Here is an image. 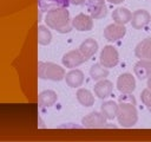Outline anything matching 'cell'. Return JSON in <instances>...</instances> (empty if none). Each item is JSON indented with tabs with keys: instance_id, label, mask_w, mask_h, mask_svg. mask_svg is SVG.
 I'll list each match as a JSON object with an SVG mask.
<instances>
[{
	"instance_id": "obj_21",
	"label": "cell",
	"mask_w": 151,
	"mask_h": 142,
	"mask_svg": "<svg viewBox=\"0 0 151 142\" xmlns=\"http://www.w3.org/2000/svg\"><path fill=\"white\" fill-rule=\"evenodd\" d=\"M90 76L93 80H100L109 76V71L101 64H93L90 69Z\"/></svg>"
},
{
	"instance_id": "obj_9",
	"label": "cell",
	"mask_w": 151,
	"mask_h": 142,
	"mask_svg": "<svg viewBox=\"0 0 151 142\" xmlns=\"http://www.w3.org/2000/svg\"><path fill=\"white\" fill-rule=\"evenodd\" d=\"M151 20V15L145 9H137L132 13V19H131V25L136 30H142L144 28Z\"/></svg>"
},
{
	"instance_id": "obj_3",
	"label": "cell",
	"mask_w": 151,
	"mask_h": 142,
	"mask_svg": "<svg viewBox=\"0 0 151 142\" xmlns=\"http://www.w3.org/2000/svg\"><path fill=\"white\" fill-rule=\"evenodd\" d=\"M38 76L41 79H50L54 82H59L65 77V70L50 62H39L38 63Z\"/></svg>"
},
{
	"instance_id": "obj_23",
	"label": "cell",
	"mask_w": 151,
	"mask_h": 142,
	"mask_svg": "<svg viewBox=\"0 0 151 142\" xmlns=\"http://www.w3.org/2000/svg\"><path fill=\"white\" fill-rule=\"evenodd\" d=\"M88 12H90V15L93 19H100V18H104L106 15L107 8H106V5H101V6H98V7H94V8L90 9Z\"/></svg>"
},
{
	"instance_id": "obj_15",
	"label": "cell",
	"mask_w": 151,
	"mask_h": 142,
	"mask_svg": "<svg viewBox=\"0 0 151 142\" xmlns=\"http://www.w3.org/2000/svg\"><path fill=\"white\" fill-rule=\"evenodd\" d=\"M39 8L41 12H48L54 8H60V7H68L71 4L70 0H38Z\"/></svg>"
},
{
	"instance_id": "obj_5",
	"label": "cell",
	"mask_w": 151,
	"mask_h": 142,
	"mask_svg": "<svg viewBox=\"0 0 151 142\" xmlns=\"http://www.w3.org/2000/svg\"><path fill=\"white\" fill-rule=\"evenodd\" d=\"M87 59L88 58L78 49V50H72V51L65 53L64 57H63V59H61V62L65 65V67L73 69V67L79 66L80 64H83Z\"/></svg>"
},
{
	"instance_id": "obj_4",
	"label": "cell",
	"mask_w": 151,
	"mask_h": 142,
	"mask_svg": "<svg viewBox=\"0 0 151 142\" xmlns=\"http://www.w3.org/2000/svg\"><path fill=\"white\" fill-rule=\"evenodd\" d=\"M118 62H119L118 51L111 45L104 46L100 53V64L104 65L106 69H110V67H114L118 64Z\"/></svg>"
},
{
	"instance_id": "obj_27",
	"label": "cell",
	"mask_w": 151,
	"mask_h": 142,
	"mask_svg": "<svg viewBox=\"0 0 151 142\" xmlns=\"http://www.w3.org/2000/svg\"><path fill=\"white\" fill-rule=\"evenodd\" d=\"M109 2H111V4H113V5H118V4H120V2H123L124 0H107Z\"/></svg>"
},
{
	"instance_id": "obj_14",
	"label": "cell",
	"mask_w": 151,
	"mask_h": 142,
	"mask_svg": "<svg viewBox=\"0 0 151 142\" xmlns=\"http://www.w3.org/2000/svg\"><path fill=\"white\" fill-rule=\"evenodd\" d=\"M65 80L70 88H78L84 82V72L81 70H78V69L71 70L68 73H66Z\"/></svg>"
},
{
	"instance_id": "obj_11",
	"label": "cell",
	"mask_w": 151,
	"mask_h": 142,
	"mask_svg": "<svg viewBox=\"0 0 151 142\" xmlns=\"http://www.w3.org/2000/svg\"><path fill=\"white\" fill-rule=\"evenodd\" d=\"M133 71L140 80L149 78L151 76V59H140L134 64Z\"/></svg>"
},
{
	"instance_id": "obj_10",
	"label": "cell",
	"mask_w": 151,
	"mask_h": 142,
	"mask_svg": "<svg viewBox=\"0 0 151 142\" xmlns=\"http://www.w3.org/2000/svg\"><path fill=\"white\" fill-rule=\"evenodd\" d=\"M92 19L93 18L91 15H87V14H84V13H79L72 20V26L77 31H80V32L90 31L93 27V20Z\"/></svg>"
},
{
	"instance_id": "obj_19",
	"label": "cell",
	"mask_w": 151,
	"mask_h": 142,
	"mask_svg": "<svg viewBox=\"0 0 151 142\" xmlns=\"http://www.w3.org/2000/svg\"><path fill=\"white\" fill-rule=\"evenodd\" d=\"M119 105L113 101H107L101 104V112L107 120H113L118 115Z\"/></svg>"
},
{
	"instance_id": "obj_1",
	"label": "cell",
	"mask_w": 151,
	"mask_h": 142,
	"mask_svg": "<svg viewBox=\"0 0 151 142\" xmlns=\"http://www.w3.org/2000/svg\"><path fill=\"white\" fill-rule=\"evenodd\" d=\"M119 109H118V123L122 127L130 128L134 125L138 121V112L136 108L134 97L131 93H123L119 97Z\"/></svg>"
},
{
	"instance_id": "obj_18",
	"label": "cell",
	"mask_w": 151,
	"mask_h": 142,
	"mask_svg": "<svg viewBox=\"0 0 151 142\" xmlns=\"http://www.w3.org/2000/svg\"><path fill=\"white\" fill-rule=\"evenodd\" d=\"M79 50H80L87 58H90V57H92V56L98 51V43H97L94 39H92V38H87V39H85V40L80 44Z\"/></svg>"
},
{
	"instance_id": "obj_25",
	"label": "cell",
	"mask_w": 151,
	"mask_h": 142,
	"mask_svg": "<svg viewBox=\"0 0 151 142\" xmlns=\"http://www.w3.org/2000/svg\"><path fill=\"white\" fill-rule=\"evenodd\" d=\"M101 5H105V0H85V6L87 7L88 11Z\"/></svg>"
},
{
	"instance_id": "obj_12",
	"label": "cell",
	"mask_w": 151,
	"mask_h": 142,
	"mask_svg": "<svg viewBox=\"0 0 151 142\" xmlns=\"http://www.w3.org/2000/svg\"><path fill=\"white\" fill-rule=\"evenodd\" d=\"M113 90V84L112 82H110L109 79H100L96 85H94V93L98 98L100 99H104L106 98L107 96L111 95Z\"/></svg>"
},
{
	"instance_id": "obj_22",
	"label": "cell",
	"mask_w": 151,
	"mask_h": 142,
	"mask_svg": "<svg viewBox=\"0 0 151 142\" xmlns=\"http://www.w3.org/2000/svg\"><path fill=\"white\" fill-rule=\"evenodd\" d=\"M52 39V33L46 26L40 25L38 27V41L40 45H48Z\"/></svg>"
},
{
	"instance_id": "obj_20",
	"label": "cell",
	"mask_w": 151,
	"mask_h": 142,
	"mask_svg": "<svg viewBox=\"0 0 151 142\" xmlns=\"http://www.w3.org/2000/svg\"><path fill=\"white\" fill-rule=\"evenodd\" d=\"M77 99L84 106H92L94 104V97L87 89H79L77 91Z\"/></svg>"
},
{
	"instance_id": "obj_2",
	"label": "cell",
	"mask_w": 151,
	"mask_h": 142,
	"mask_svg": "<svg viewBox=\"0 0 151 142\" xmlns=\"http://www.w3.org/2000/svg\"><path fill=\"white\" fill-rule=\"evenodd\" d=\"M46 25L59 33H68L72 30V24L70 21V13L67 7H60L51 9L45 17Z\"/></svg>"
},
{
	"instance_id": "obj_16",
	"label": "cell",
	"mask_w": 151,
	"mask_h": 142,
	"mask_svg": "<svg viewBox=\"0 0 151 142\" xmlns=\"http://www.w3.org/2000/svg\"><path fill=\"white\" fill-rule=\"evenodd\" d=\"M112 19L117 24L125 25V24H127V22L131 21L132 14H131V12L127 8H125V7H118V8H116L112 12Z\"/></svg>"
},
{
	"instance_id": "obj_8",
	"label": "cell",
	"mask_w": 151,
	"mask_h": 142,
	"mask_svg": "<svg viewBox=\"0 0 151 142\" xmlns=\"http://www.w3.org/2000/svg\"><path fill=\"white\" fill-rule=\"evenodd\" d=\"M106 120L107 118L103 115V112L99 114V112L94 111V112H91V114L86 115L85 117H83L81 123L86 128H101L105 125Z\"/></svg>"
},
{
	"instance_id": "obj_24",
	"label": "cell",
	"mask_w": 151,
	"mask_h": 142,
	"mask_svg": "<svg viewBox=\"0 0 151 142\" xmlns=\"http://www.w3.org/2000/svg\"><path fill=\"white\" fill-rule=\"evenodd\" d=\"M140 98H142V102L146 105V108L151 112V89H149V88L144 89L140 93Z\"/></svg>"
},
{
	"instance_id": "obj_7",
	"label": "cell",
	"mask_w": 151,
	"mask_h": 142,
	"mask_svg": "<svg viewBox=\"0 0 151 142\" xmlns=\"http://www.w3.org/2000/svg\"><path fill=\"white\" fill-rule=\"evenodd\" d=\"M117 89L122 93H132L136 89V80L131 73H122L117 79Z\"/></svg>"
},
{
	"instance_id": "obj_26",
	"label": "cell",
	"mask_w": 151,
	"mask_h": 142,
	"mask_svg": "<svg viewBox=\"0 0 151 142\" xmlns=\"http://www.w3.org/2000/svg\"><path fill=\"white\" fill-rule=\"evenodd\" d=\"M70 2L74 6H79V5H83L85 4V0H70Z\"/></svg>"
},
{
	"instance_id": "obj_17",
	"label": "cell",
	"mask_w": 151,
	"mask_h": 142,
	"mask_svg": "<svg viewBox=\"0 0 151 142\" xmlns=\"http://www.w3.org/2000/svg\"><path fill=\"white\" fill-rule=\"evenodd\" d=\"M58 97L53 90H45L39 93L38 103L40 106H52L57 102Z\"/></svg>"
},
{
	"instance_id": "obj_6",
	"label": "cell",
	"mask_w": 151,
	"mask_h": 142,
	"mask_svg": "<svg viewBox=\"0 0 151 142\" xmlns=\"http://www.w3.org/2000/svg\"><path fill=\"white\" fill-rule=\"evenodd\" d=\"M125 33H126L125 26L122 24H117V22L106 26L104 30V37L110 43H113V41L122 39L125 36Z\"/></svg>"
},
{
	"instance_id": "obj_13",
	"label": "cell",
	"mask_w": 151,
	"mask_h": 142,
	"mask_svg": "<svg viewBox=\"0 0 151 142\" xmlns=\"http://www.w3.org/2000/svg\"><path fill=\"white\" fill-rule=\"evenodd\" d=\"M134 54L139 59H151V38H146L138 43L134 49Z\"/></svg>"
},
{
	"instance_id": "obj_28",
	"label": "cell",
	"mask_w": 151,
	"mask_h": 142,
	"mask_svg": "<svg viewBox=\"0 0 151 142\" xmlns=\"http://www.w3.org/2000/svg\"><path fill=\"white\" fill-rule=\"evenodd\" d=\"M147 88H149V89H151V76L147 78Z\"/></svg>"
}]
</instances>
